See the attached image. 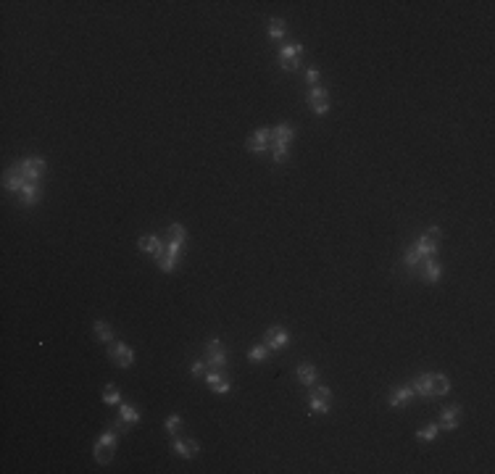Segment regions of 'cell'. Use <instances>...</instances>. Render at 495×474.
Wrapping results in <instances>:
<instances>
[{"label":"cell","instance_id":"obj_23","mask_svg":"<svg viewBox=\"0 0 495 474\" xmlns=\"http://www.w3.org/2000/svg\"><path fill=\"white\" fill-rule=\"evenodd\" d=\"M448 392V379L443 374H432V395H443Z\"/></svg>","mask_w":495,"mask_h":474},{"label":"cell","instance_id":"obj_36","mask_svg":"<svg viewBox=\"0 0 495 474\" xmlns=\"http://www.w3.org/2000/svg\"><path fill=\"white\" fill-rule=\"evenodd\" d=\"M306 79H308V82H316V79H319V72H316V69H308V72H306Z\"/></svg>","mask_w":495,"mask_h":474},{"label":"cell","instance_id":"obj_1","mask_svg":"<svg viewBox=\"0 0 495 474\" xmlns=\"http://www.w3.org/2000/svg\"><path fill=\"white\" fill-rule=\"evenodd\" d=\"M3 184L8 190H16V192H21V187L27 184V174H24V166H14V169H8L6 171V177H3Z\"/></svg>","mask_w":495,"mask_h":474},{"label":"cell","instance_id":"obj_13","mask_svg":"<svg viewBox=\"0 0 495 474\" xmlns=\"http://www.w3.org/2000/svg\"><path fill=\"white\" fill-rule=\"evenodd\" d=\"M413 392H419V395H432V374H421L416 382H413Z\"/></svg>","mask_w":495,"mask_h":474},{"label":"cell","instance_id":"obj_32","mask_svg":"<svg viewBox=\"0 0 495 474\" xmlns=\"http://www.w3.org/2000/svg\"><path fill=\"white\" fill-rule=\"evenodd\" d=\"M166 430H169L171 435L179 430V416H169V419H166Z\"/></svg>","mask_w":495,"mask_h":474},{"label":"cell","instance_id":"obj_21","mask_svg":"<svg viewBox=\"0 0 495 474\" xmlns=\"http://www.w3.org/2000/svg\"><path fill=\"white\" fill-rule=\"evenodd\" d=\"M424 258H427V256H424V253L419 250V245H416V248H411V250L406 253V266H408V269H413V266H419V263H421Z\"/></svg>","mask_w":495,"mask_h":474},{"label":"cell","instance_id":"obj_4","mask_svg":"<svg viewBox=\"0 0 495 474\" xmlns=\"http://www.w3.org/2000/svg\"><path fill=\"white\" fill-rule=\"evenodd\" d=\"M205 364H211V366H216V369H222V366L227 364V356H224L222 343H219V340H211V343H208V348H205Z\"/></svg>","mask_w":495,"mask_h":474},{"label":"cell","instance_id":"obj_19","mask_svg":"<svg viewBox=\"0 0 495 474\" xmlns=\"http://www.w3.org/2000/svg\"><path fill=\"white\" fill-rule=\"evenodd\" d=\"M411 395H413V387H400L390 395V406H400V403H406Z\"/></svg>","mask_w":495,"mask_h":474},{"label":"cell","instance_id":"obj_8","mask_svg":"<svg viewBox=\"0 0 495 474\" xmlns=\"http://www.w3.org/2000/svg\"><path fill=\"white\" fill-rule=\"evenodd\" d=\"M290 340L287 337V332L285 329H279V327H271L269 332H266V348L269 351H277V348H282V345Z\"/></svg>","mask_w":495,"mask_h":474},{"label":"cell","instance_id":"obj_26","mask_svg":"<svg viewBox=\"0 0 495 474\" xmlns=\"http://www.w3.org/2000/svg\"><path fill=\"white\" fill-rule=\"evenodd\" d=\"M269 34H271V37H282V34H285V21L282 19H271L269 21Z\"/></svg>","mask_w":495,"mask_h":474},{"label":"cell","instance_id":"obj_5","mask_svg":"<svg viewBox=\"0 0 495 474\" xmlns=\"http://www.w3.org/2000/svg\"><path fill=\"white\" fill-rule=\"evenodd\" d=\"M269 143H271V132L269 129H258L248 140V150H250V153H263V150L269 148Z\"/></svg>","mask_w":495,"mask_h":474},{"label":"cell","instance_id":"obj_30","mask_svg":"<svg viewBox=\"0 0 495 474\" xmlns=\"http://www.w3.org/2000/svg\"><path fill=\"white\" fill-rule=\"evenodd\" d=\"M103 400H106V403H119V392H116V387L108 385V387H106V392H103Z\"/></svg>","mask_w":495,"mask_h":474},{"label":"cell","instance_id":"obj_11","mask_svg":"<svg viewBox=\"0 0 495 474\" xmlns=\"http://www.w3.org/2000/svg\"><path fill=\"white\" fill-rule=\"evenodd\" d=\"M21 166H24L27 179H37V177L42 174V171H45V161H42V158H27Z\"/></svg>","mask_w":495,"mask_h":474},{"label":"cell","instance_id":"obj_28","mask_svg":"<svg viewBox=\"0 0 495 474\" xmlns=\"http://www.w3.org/2000/svg\"><path fill=\"white\" fill-rule=\"evenodd\" d=\"M121 419L126 422V424H134L140 416H137V411L132 409V406H121Z\"/></svg>","mask_w":495,"mask_h":474},{"label":"cell","instance_id":"obj_25","mask_svg":"<svg viewBox=\"0 0 495 474\" xmlns=\"http://www.w3.org/2000/svg\"><path fill=\"white\" fill-rule=\"evenodd\" d=\"M95 334L103 343H111V327L106 324V321H95Z\"/></svg>","mask_w":495,"mask_h":474},{"label":"cell","instance_id":"obj_31","mask_svg":"<svg viewBox=\"0 0 495 474\" xmlns=\"http://www.w3.org/2000/svg\"><path fill=\"white\" fill-rule=\"evenodd\" d=\"M419 437H421V440H435V437H437V424H427V430H421Z\"/></svg>","mask_w":495,"mask_h":474},{"label":"cell","instance_id":"obj_2","mask_svg":"<svg viewBox=\"0 0 495 474\" xmlns=\"http://www.w3.org/2000/svg\"><path fill=\"white\" fill-rule=\"evenodd\" d=\"M311 411L316 414H327L329 411V390L327 387H314L311 390Z\"/></svg>","mask_w":495,"mask_h":474},{"label":"cell","instance_id":"obj_14","mask_svg":"<svg viewBox=\"0 0 495 474\" xmlns=\"http://www.w3.org/2000/svg\"><path fill=\"white\" fill-rule=\"evenodd\" d=\"M174 450H177V453L179 456H185V458H190V456H195V453H198V443H195V440H177L174 443Z\"/></svg>","mask_w":495,"mask_h":474},{"label":"cell","instance_id":"obj_9","mask_svg":"<svg viewBox=\"0 0 495 474\" xmlns=\"http://www.w3.org/2000/svg\"><path fill=\"white\" fill-rule=\"evenodd\" d=\"M40 200V184L37 179H27V184L21 187V203H37Z\"/></svg>","mask_w":495,"mask_h":474},{"label":"cell","instance_id":"obj_3","mask_svg":"<svg viewBox=\"0 0 495 474\" xmlns=\"http://www.w3.org/2000/svg\"><path fill=\"white\" fill-rule=\"evenodd\" d=\"M308 106L314 108L316 113H327V111H329V98H327V92L321 90V87H311V92H308Z\"/></svg>","mask_w":495,"mask_h":474},{"label":"cell","instance_id":"obj_29","mask_svg":"<svg viewBox=\"0 0 495 474\" xmlns=\"http://www.w3.org/2000/svg\"><path fill=\"white\" fill-rule=\"evenodd\" d=\"M266 356H269V348H266V345H258V348L250 351V358H253V361H263Z\"/></svg>","mask_w":495,"mask_h":474},{"label":"cell","instance_id":"obj_12","mask_svg":"<svg viewBox=\"0 0 495 474\" xmlns=\"http://www.w3.org/2000/svg\"><path fill=\"white\" fill-rule=\"evenodd\" d=\"M458 409L456 406H451V409H445L443 411V416H440V427H445V430H453V427H458Z\"/></svg>","mask_w":495,"mask_h":474},{"label":"cell","instance_id":"obj_10","mask_svg":"<svg viewBox=\"0 0 495 474\" xmlns=\"http://www.w3.org/2000/svg\"><path fill=\"white\" fill-rule=\"evenodd\" d=\"M293 132H295V129H293L290 124H282V126H277V129L271 132V143H274V145L287 148V143L293 140Z\"/></svg>","mask_w":495,"mask_h":474},{"label":"cell","instance_id":"obj_18","mask_svg":"<svg viewBox=\"0 0 495 474\" xmlns=\"http://www.w3.org/2000/svg\"><path fill=\"white\" fill-rule=\"evenodd\" d=\"M298 379H301L303 385H314V382H316L314 366H311V364H301V366H298Z\"/></svg>","mask_w":495,"mask_h":474},{"label":"cell","instance_id":"obj_15","mask_svg":"<svg viewBox=\"0 0 495 474\" xmlns=\"http://www.w3.org/2000/svg\"><path fill=\"white\" fill-rule=\"evenodd\" d=\"M111 456H113V445H108V443L98 440V443H95V458L100 461V464H108V461H111Z\"/></svg>","mask_w":495,"mask_h":474},{"label":"cell","instance_id":"obj_6","mask_svg":"<svg viewBox=\"0 0 495 474\" xmlns=\"http://www.w3.org/2000/svg\"><path fill=\"white\" fill-rule=\"evenodd\" d=\"M437 242H440V229L437 227H432L427 235H424L421 240H419V250L424 253V256H432V253L437 250Z\"/></svg>","mask_w":495,"mask_h":474},{"label":"cell","instance_id":"obj_37","mask_svg":"<svg viewBox=\"0 0 495 474\" xmlns=\"http://www.w3.org/2000/svg\"><path fill=\"white\" fill-rule=\"evenodd\" d=\"M192 374H198V377L203 374V361H195L192 364Z\"/></svg>","mask_w":495,"mask_h":474},{"label":"cell","instance_id":"obj_7","mask_svg":"<svg viewBox=\"0 0 495 474\" xmlns=\"http://www.w3.org/2000/svg\"><path fill=\"white\" fill-rule=\"evenodd\" d=\"M108 353H111V358H116V364L119 366H132V351L126 348V345H121V343H111V348H108Z\"/></svg>","mask_w":495,"mask_h":474},{"label":"cell","instance_id":"obj_35","mask_svg":"<svg viewBox=\"0 0 495 474\" xmlns=\"http://www.w3.org/2000/svg\"><path fill=\"white\" fill-rule=\"evenodd\" d=\"M100 440H103V443H108V445H116V432H106V435H100Z\"/></svg>","mask_w":495,"mask_h":474},{"label":"cell","instance_id":"obj_27","mask_svg":"<svg viewBox=\"0 0 495 474\" xmlns=\"http://www.w3.org/2000/svg\"><path fill=\"white\" fill-rule=\"evenodd\" d=\"M301 45H298V42H290V45H285V48H282V58H298V55H301Z\"/></svg>","mask_w":495,"mask_h":474},{"label":"cell","instance_id":"obj_34","mask_svg":"<svg viewBox=\"0 0 495 474\" xmlns=\"http://www.w3.org/2000/svg\"><path fill=\"white\" fill-rule=\"evenodd\" d=\"M282 69H287V72H295V69H298V58H282Z\"/></svg>","mask_w":495,"mask_h":474},{"label":"cell","instance_id":"obj_33","mask_svg":"<svg viewBox=\"0 0 495 474\" xmlns=\"http://www.w3.org/2000/svg\"><path fill=\"white\" fill-rule=\"evenodd\" d=\"M285 158H287V148L274 145V161H285Z\"/></svg>","mask_w":495,"mask_h":474},{"label":"cell","instance_id":"obj_22","mask_svg":"<svg viewBox=\"0 0 495 474\" xmlns=\"http://www.w3.org/2000/svg\"><path fill=\"white\" fill-rule=\"evenodd\" d=\"M156 256H158V266L164 269V272H171V269H174V258H177V256H171L169 250H161V253H156Z\"/></svg>","mask_w":495,"mask_h":474},{"label":"cell","instance_id":"obj_24","mask_svg":"<svg viewBox=\"0 0 495 474\" xmlns=\"http://www.w3.org/2000/svg\"><path fill=\"white\" fill-rule=\"evenodd\" d=\"M185 237H187V232H185V227H182V224H171L169 227V242H185Z\"/></svg>","mask_w":495,"mask_h":474},{"label":"cell","instance_id":"obj_17","mask_svg":"<svg viewBox=\"0 0 495 474\" xmlns=\"http://www.w3.org/2000/svg\"><path fill=\"white\" fill-rule=\"evenodd\" d=\"M140 250H148V253H161L164 248H161V242L156 235H143L140 237Z\"/></svg>","mask_w":495,"mask_h":474},{"label":"cell","instance_id":"obj_16","mask_svg":"<svg viewBox=\"0 0 495 474\" xmlns=\"http://www.w3.org/2000/svg\"><path fill=\"white\" fill-rule=\"evenodd\" d=\"M421 274L427 277V282H437L443 272H440V266H437L435 261H421Z\"/></svg>","mask_w":495,"mask_h":474},{"label":"cell","instance_id":"obj_20","mask_svg":"<svg viewBox=\"0 0 495 474\" xmlns=\"http://www.w3.org/2000/svg\"><path fill=\"white\" fill-rule=\"evenodd\" d=\"M205 382H208L211 390H216V392H227L229 390V382L224 377H219V374H205Z\"/></svg>","mask_w":495,"mask_h":474}]
</instances>
